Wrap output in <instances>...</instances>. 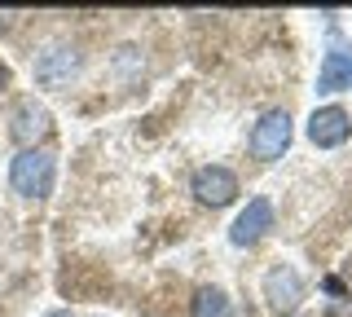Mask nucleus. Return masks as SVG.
Segmentation results:
<instances>
[{
	"instance_id": "obj_1",
	"label": "nucleus",
	"mask_w": 352,
	"mask_h": 317,
	"mask_svg": "<svg viewBox=\"0 0 352 317\" xmlns=\"http://www.w3.org/2000/svg\"><path fill=\"white\" fill-rule=\"evenodd\" d=\"M53 181H58V159L49 150H22L9 163V185H14L22 199H49Z\"/></svg>"
},
{
	"instance_id": "obj_2",
	"label": "nucleus",
	"mask_w": 352,
	"mask_h": 317,
	"mask_svg": "<svg viewBox=\"0 0 352 317\" xmlns=\"http://www.w3.org/2000/svg\"><path fill=\"white\" fill-rule=\"evenodd\" d=\"M286 146H291V115L286 111H264L256 119V128H251V137H247V150L260 163H273V159L286 155Z\"/></svg>"
},
{
	"instance_id": "obj_3",
	"label": "nucleus",
	"mask_w": 352,
	"mask_h": 317,
	"mask_svg": "<svg viewBox=\"0 0 352 317\" xmlns=\"http://www.w3.org/2000/svg\"><path fill=\"white\" fill-rule=\"evenodd\" d=\"M304 273L295 265H273L264 273V300H269V309L278 317H291L295 309L304 304Z\"/></svg>"
},
{
	"instance_id": "obj_4",
	"label": "nucleus",
	"mask_w": 352,
	"mask_h": 317,
	"mask_svg": "<svg viewBox=\"0 0 352 317\" xmlns=\"http://www.w3.org/2000/svg\"><path fill=\"white\" fill-rule=\"evenodd\" d=\"M190 194L203 207H229L238 199V172L225 168V163H207L190 177Z\"/></svg>"
},
{
	"instance_id": "obj_5",
	"label": "nucleus",
	"mask_w": 352,
	"mask_h": 317,
	"mask_svg": "<svg viewBox=\"0 0 352 317\" xmlns=\"http://www.w3.org/2000/svg\"><path fill=\"white\" fill-rule=\"evenodd\" d=\"M80 67H84V58L75 45H49L36 58V84L40 89H66L80 75Z\"/></svg>"
},
{
	"instance_id": "obj_6",
	"label": "nucleus",
	"mask_w": 352,
	"mask_h": 317,
	"mask_svg": "<svg viewBox=\"0 0 352 317\" xmlns=\"http://www.w3.org/2000/svg\"><path fill=\"white\" fill-rule=\"evenodd\" d=\"M304 133H308V141H313L317 150H339L352 137V115L344 106H317V111L308 115Z\"/></svg>"
},
{
	"instance_id": "obj_7",
	"label": "nucleus",
	"mask_w": 352,
	"mask_h": 317,
	"mask_svg": "<svg viewBox=\"0 0 352 317\" xmlns=\"http://www.w3.org/2000/svg\"><path fill=\"white\" fill-rule=\"evenodd\" d=\"M273 199H264V194H256V199H247V207L238 212V221L229 225V243L234 247H256L264 234L273 229Z\"/></svg>"
},
{
	"instance_id": "obj_8",
	"label": "nucleus",
	"mask_w": 352,
	"mask_h": 317,
	"mask_svg": "<svg viewBox=\"0 0 352 317\" xmlns=\"http://www.w3.org/2000/svg\"><path fill=\"white\" fill-rule=\"evenodd\" d=\"M14 141L22 150H40V141L53 133V115L44 111V106L36 102V97H22V102L14 106Z\"/></svg>"
},
{
	"instance_id": "obj_9",
	"label": "nucleus",
	"mask_w": 352,
	"mask_h": 317,
	"mask_svg": "<svg viewBox=\"0 0 352 317\" xmlns=\"http://www.w3.org/2000/svg\"><path fill=\"white\" fill-rule=\"evenodd\" d=\"M317 93H352V49L344 45H330L322 58V71H317Z\"/></svg>"
},
{
	"instance_id": "obj_10",
	"label": "nucleus",
	"mask_w": 352,
	"mask_h": 317,
	"mask_svg": "<svg viewBox=\"0 0 352 317\" xmlns=\"http://www.w3.org/2000/svg\"><path fill=\"white\" fill-rule=\"evenodd\" d=\"M190 317H234V309H229V295L220 291V287H198Z\"/></svg>"
},
{
	"instance_id": "obj_11",
	"label": "nucleus",
	"mask_w": 352,
	"mask_h": 317,
	"mask_svg": "<svg viewBox=\"0 0 352 317\" xmlns=\"http://www.w3.org/2000/svg\"><path fill=\"white\" fill-rule=\"evenodd\" d=\"M49 317H75V313L71 309H58V313H49Z\"/></svg>"
},
{
	"instance_id": "obj_12",
	"label": "nucleus",
	"mask_w": 352,
	"mask_h": 317,
	"mask_svg": "<svg viewBox=\"0 0 352 317\" xmlns=\"http://www.w3.org/2000/svg\"><path fill=\"white\" fill-rule=\"evenodd\" d=\"M5 80H9V71H5V67H0V84H5Z\"/></svg>"
}]
</instances>
